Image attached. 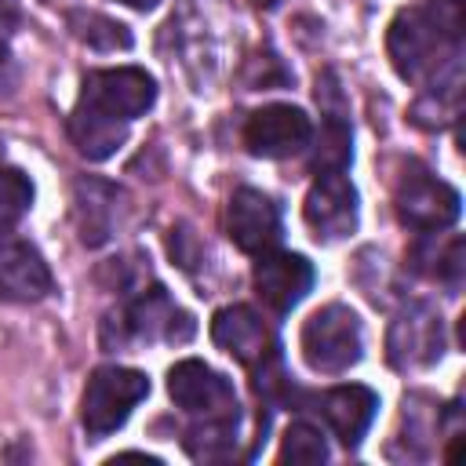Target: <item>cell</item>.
Here are the masks:
<instances>
[{"label":"cell","mask_w":466,"mask_h":466,"mask_svg":"<svg viewBox=\"0 0 466 466\" xmlns=\"http://www.w3.org/2000/svg\"><path fill=\"white\" fill-rule=\"evenodd\" d=\"M251 4H255V7H266V11H269V7H277L280 0H251Z\"/></svg>","instance_id":"d4e9b609"},{"label":"cell","mask_w":466,"mask_h":466,"mask_svg":"<svg viewBox=\"0 0 466 466\" xmlns=\"http://www.w3.org/2000/svg\"><path fill=\"white\" fill-rule=\"evenodd\" d=\"M299 346L313 371H320V375L350 371L364 353L360 317L342 302H328L302 324Z\"/></svg>","instance_id":"7a4b0ae2"},{"label":"cell","mask_w":466,"mask_h":466,"mask_svg":"<svg viewBox=\"0 0 466 466\" xmlns=\"http://www.w3.org/2000/svg\"><path fill=\"white\" fill-rule=\"evenodd\" d=\"M211 339L218 350L237 357L244 368H258L277 353V339L251 306H226L211 317Z\"/></svg>","instance_id":"8fae6325"},{"label":"cell","mask_w":466,"mask_h":466,"mask_svg":"<svg viewBox=\"0 0 466 466\" xmlns=\"http://www.w3.org/2000/svg\"><path fill=\"white\" fill-rule=\"evenodd\" d=\"M120 4H127V7H135V11H153L160 0H120Z\"/></svg>","instance_id":"cb8c5ba5"},{"label":"cell","mask_w":466,"mask_h":466,"mask_svg":"<svg viewBox=\"0 0 466 466\" xmlns=\"http://www.w3.org/2000/svg\"><path fill=\"white\" fill-rule=\"evenodd\" d=\"M324 459H328V444L320 430H313L309 422H291L280 444V462H324Z\"/></svg>","instance_id":"7402d4cb"},{"label":"cell","mask_w":466,"mask_h":466,"mask_svg":"<svg viewBox=\"0 0 466 466\" xmlns=\"http://www.w3.org/2000/svg\"><path fill=\"white\" fill-rule=\"evenodd\" d=\"M353 135H350V120L339 116V113H324V127H320V138H317V149L309 157V167L317 175H328V171H346L350 157H353Z\"/></svg>","instance_id":"ac0fdd59"},{"label":"cell","mask_w":466,"mask_h":466,"mask_svg":"<svg viewBox=\"0 0 466 466\" xmlns=\"http://www.w3.org/2000/svg\"><path fill=\"white\" fill-rule=\"evenodd\" d=\"M302 218L317 240H342L357 229V189L342 171L317 175L302 200Z\"/></svg>","instance_id":"ba28073f"},{"label":"cell","mask_w":466,"mask_h":466,"mask_svg":"<svg viewBox=\"0 0 466 466\" xmlns=\"http://www.w3.org/2000/svg\"><path fill=\"white\" fill-rule=\"evenodd\" d=\"M33 204V182L18 167H0V237H7Z\"/></svg>","instance_id":"44dd1931"},{"label":"cell","mask_w":466,"mask_h":466,"mask_svg":"<svg viewBox=\"0 0 466 466\" xmlns=\"http://www.w3.org/2000/svg\"><path fill=\"white\" fill-rule=\"evenodd\" d=\"M66 22H69L73 36L84 40L87 47H95V51H116V47L127 51L131 47V29L116 18L98 15V11H69Z\"/></svg>","instance_id":"ffe728a7"},{"label":"cell","mask_w":466,"mask_h":466,"mask_svg":"<svg viewBox=\"0 0 466 466\" xmlns=\"http://www.w3.org/2000/svg\"><path fill=\"white\" fill-rule=\"evenodd\" d=\"M444 353V320L441 313L415 299L408 302L393 324H390V335H386V357L393 368L408 371V368H430L437 364Z\"/></svg>","instance_id":"8992f818"},{"label":"cell","mask_w":466,"mask_h":466,"mask_svg":"<svg viewBox=\"0 0 466 466\" xmlns=\"http://www.w3.org/2000/svg\"><path fill=\"white\" fill-rule=\"evenodd\" d=\"M11 33H15V22H0V69L11 58Z\"/></svg>","instance_id":"603a6c76"},{"label":"cell","mask_w":466,"mask_h":466,"mask_svg":"<svg viewBox=\"0 0 466 466\" xmlns=\"http://www.w3.org/2000/svg\"><path fill=\"white\" fill-rule=\"evenodd\" d=\"M51 291L44 255L15 237H0V302H36Z\"/></svg>","instance_id":"5bb4252c"},{"label":"cell","mask_w":466,"mask_h":466,"mask_svg":"<svg viewBox=\"0 0 466 466\" xmlns=\"http://www.w3.org/2000/svg\"><path fill=\"white\" fill-rule=\"evenodd\" d=\"M69 138H73V146L80 149V157H87V160H106V157H113V153L124 146L127 124H124V120L98 116V113H87V109H73V113H69Z\"/></svg>","instance_id":"e0dca14e"},{"label":"cell","mask_w":466,"mask_h":466,"mask_svg":"<svg viewBox=\"0 0 466 466\" xmlns=\"http://www.w3.org/2000/svg\"><path fill=\"white\" fill-rule=\"evenodd\" d=\"M226 233L248 255H266L280 244V208L251 186H240L226 208Z\"/></svg>","instance_id":"30bf717a"},{"label":"cell","mask_w":466,"mask_h":466,"mask_svg":"<svg viewBox=\"0 0 466 466\" xmlns=\"http://www.w3.org/2000/svg\"><path fill=\"white\" fill-rule=\"evenodd\" d=\"M153 98H157V84L146 69L116 66V69H91L84 76L76 109L131 124L135 116H142L153 106Z\"/></svg>","instance_id":"5b68a950"},{"label":"cell","mask_w":466,"mask_h":466,"mask_svg":"<svg viewBox=\"0 0 466 466\" xmlns=\"http://www.w3.org/2000/svg\"><path fill=\"white\" fill-rule=\"evenodd\" d=\"M124 328H127L131 339H142V342H157V339H164V342H186V339H193V331H197L193 317H189L186 309H178V306L167 299L164 288L142 291V295L127 306Z\"/></svg>","instance_id":"4fadbf2b"},{"label":"cell","mask_w":466,"mask_h":466,"mask_svg":"<svg viewBox=\"0 0 466 466\" xmlns=\"http://www.w3.org/2000/svg\"><path fill=\"white\" fill-rule=\"evenodd\" d=\"M237 422L240 419H200L186 433V451L204 462L233 459L237 455Z\"/></svg>","instance_id":"d6986e66"},{"label":"cell","mask_w":466,"mask_h":466,"mask_svg":"<svg viewBox=\"0 0 466 466\" xmlns=\"http://www.w3.org/2000/svg\"><path fill=\"white\" fill-rule=\"evenodd\" d=\"M167 393L171 400L197 419H240L233 382L208 368L204 360H178L167 371Z\"/></svg>","instance_id":"52a82bcc"},{"label":"cell","mask_w":466,"mask_h":466,"mask_svg":"<svg viewBox=\"0 0 466 466\" xmlns=\"http://www.w3.org/2000/svg\"><path fill=\"white\" fill-rule=\"evenodd\" d=\"M393 204H397V215L404 226H411L419 233H437L459 218L462 200H459V189H451L430 167H422L419 160H408L404 171L397 175Z\"/></svg>","instance_id":"277c9868"},{"label":"cell","mask_w":466,"mask_h":466,"mask_svg":"<svg viewBox=\"0 0 466 466\" xmlns=\"http://www.w3.org/2000/svg\"><path fill=\"white\" fill-rule=\"evenodd\" d=\"M386 51L404 80H430L459 58V22L433 7H404L386 33Z\"/></svg>","instance_id":"6da1fadb"},{"label":"cell","mask_w":466,"mask_h":466,"mask_svg":"<svg viewBox=\"0 0 466 466\" xmlns=\"http://www.w3.org/2000/svg\"><path fill=\"white\" fill-rule=\"evenodd\" d=\"M309 135H313L309 116L299 106H284V102L255 109L244 124V146L255 157H269V160H280V157L306 149Z\"/></svg>","instance_id":"9c48e42d"},{"label":"cell","mask_w":466,"mask_h":466,"mask_svg":"<svg viewBox=\"0 0 466 466\" xmlns=\"http://www.w3.org/2000/svg\"><path fill=\"white\" fill-rule=\"evenodd\" d=\"M149 393V379L135 368H120V364H106L95 368L84 397H80V422L87 430L91 441L109 437L113 430H120L131 415V408L138 400H146Z\"/></svg>","instance_id":"3957f363"},{"label":"cell","mask_w":466,"mask_h":466,"mask_svg":"<svg viewBox=\"0 0 466 466\" xmlns=\"http://www.w3.org/2000/svg\"><path fill=\"white\" fill-rule=\"evenodd\" d=\"M251 277H255L258 299L277 313L295 309L313 288V266H309L306 255H295V251H266V255H258Z\"/></svg>","instance_id":"7c38bea8"},{"label":"cell","mask_w":466,"mask_h":466,"mask_svg":"<svg viewBox=\"0 0 466 466\" xmlns=\"http://www.w3.org/2000/svg\"><path fill=\"white\" fill-rule=\"evenodd\" d=\"M116 200H120V189L109 182L87 178L76 186V215H80V240L84 244L95 248V244L109 240L113 222H116Z\"/></svg>","instance_id":"2e32d148"},{"label":"cell","mask_w":466,"mask_h":466,"mask_svg":"<svg viewBox=\"0 0 466 466\" xmlns=\"http://www.w3.org/2000/svg\"><path fill=\"white\" fill-rule=\"evenodd\" d=\"M317 411L324 415V422L331 426V433H335L346 448H357L360 437L368 433L375 411H379V397H375V390L357 386V382H350V386H331V390L320 393Z\"/></svg>","instance_id":"9a60e30c"}]
</instances>
